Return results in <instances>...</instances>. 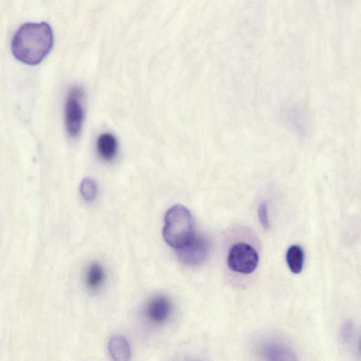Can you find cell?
<instances>
[{
	"label": "cell",
	"instance_id": "obj_7",
	"mask_svg": "<svg viewBox=\"0 0 361 361\" xmlns=\"http://www.w3.org/2000/svg\"><path fill=\"white\" fill-rule=\"evenodd\" d=\"M108 348L114 360L125 361L130 360L131 349L128 340L123 336L114 335L109 339Z\"/></svg>",
	"mask_w": 361,
	"mask_h": 361
},
{
	"label": "cell",
	"instance_id": "obj_1",
	"mask_svg": "<svg viewBox=\"0 0 361 361\" xmlns=\"http://www.w3.org/2000/svg\"><path fill=\"white\" fill-rule=\"evenodd\" d=\"M54 44L51 27L45 23H27L14 34L11 51L16 59L28 65L39 63Z\"/></svg>",
	"mask_w": 361,
	"mask_h": 361
},
{
	"label": "cell",
	"instance_id": "obj_3",
	"mask_svg": "<svg viewBox=\"0 0 361 361\" xmlns=\"http://www.w3.org/2000/svg\"><path fill=\"white\" fill-rule=\"evenodd\" d=\"M84 91L79 86L69 90L65 104V123L68 134L76 137L80 132L84 118L82 101Z\"/></svg>",
	"mask_w": 361,
	"mask_h": 361
},
{
	"label": "cell",
	"instance_id": "obj_6",
	"mask_svg": "<svg viewBox=\"0 0 361 361\" xmlns=\"http://www.w3.org/2000/svg\"><path fill=\"white\" fill-rule=\"evenodd\" d=\"M171 311V305L164 296H157L151 300L146 308L147 317L154 323L160 324L166 320Z\"/></svg>",
	"mask_w": 361,
	"mask_h": 361
},
{
	"label": "cell",
	"instance_id": "obj_5",
	"mask_svg": "<svg viewBox=\"0 0 361 361\" xmlns=\"http://www.w3.org/2000/svg\"><path fill=\"white\" fill-rule=\"evenodd\" d=\"M209 247V243L207 238L194 233L185 245L177 249L178 257L187 265H199L207 258Z\"/></svg>",
	"mask_w": 361,
	"mask_h": 361
},
{
	"label": "cell",
	"instance_id": "obj_11",
	"mask_svg": "<svg viewBox=\"0 0 361 361\" xmlns=\"http://www.w3.org/2000/svg\"><path fill=\"white\" fill-rule=\"evenodd\" d=\"M80 190L81 195L86 201H92L97 193V183L90 178H85L80 183Z\"/></svg>",
	"mask_w": 361,
	"mask_h": 361
},
{
	"label": "cell",
	"instance_id": "obj_12",
	"mask_svg": "<svg viewBox=\"0 0 361 361\" xmlns=\"http://www.w3.org/2000/svg\"><path fill=\"white\" fill-rule=\"evenodd\" d=\"M266 350L270 359L274 357L273 360H278V357H279V359L283 360L282 356H287L290 354V351L281 345H269Z\"/></svg>",
	"mask_w": 361,
	"mask_h": 361
},
{
	"label": "cell",
	"instance_id": "obj_8",
	"mask_svg": "<svg viewBox=\"0 0 361 361\" xmlns=\"http://www.w3.org/2000/svg\"><path fill=\"white\" fill-rule=\"evenodd\" d=\"M97 148L102 159L110 161L116 154L118 148L116 139L110 133H102L97 139Z\"/></svg>",
	"mask_w": 361,
	"mask_h": 361
},
{
	"label": "cell",
	"instance_id": "obj_9",
	"mask_svg": "<svg viewBox=\"0 0 361 361\" xmlns=\"http://www.w3.org/2000/svg\"><path fill=\"white\" fill-rule=\"evenodd\" d=\"M288 267L293 274H299L303 268L305 254L302 248L298 245H290L286 255Z\"/></svg>",
	"mask_w": 361,
	"mask_h": 361
},
{
	"label": "cell",
	"instance_id": "obj_4",
	"mask_svg": "<svg viewBox=\"0 0 361 361\" xmlns=\"http://www.w3.org/2000/svg\"><path fill=\"white\" fill-rule=\"evenodd\" d=\"M258 262V253L250 245L238 243L231 247L227 257L228 267L231 270L249 274L256 269Z\"/></svg>",
	"mask_w": 361,
	"mask_h": 361
},
{
	"label": "cell",
	"instance_id": "obj_13",
	"mask_svg": "<svg viewBox=\"0 0 361 361\" xmlns=\"http://www.w3.org/2000/svg\"><path fill=\"white\" fill-rule=\"evenodd\" d=\"M259 220L264 229L269 228V220L268 215V205L267 202H262L258 207Z\"/></svg>",
	"mask_w": 361,
	"mask_h": 361
},
{
	"label": "cell",
	"instance_id": "obj_2",
	"mask_svg": "<svg viewBox=\"0 0 361 361\" xmlns=\"http://www.w3.org/2000/svg\"><path fill=\"white\" fill-rule=\"evenodd\" d=\"M162 235L171 247L178 249L194 235V219L190 212L181 204L171 207L165 214Z\"/></svg>",
	"mask_w": 361,
	"mask_h": 361
},
{
	"label": "cell",
	"instance_id": "obj_10",
	"mask_svg": "<svg viewBox=\"0 0 361 361\" xmlns=\"http://www.w3.org/2000/svg\"><path fill=\"white\" fill-rule=\"evenodd\" d=\"M105 278L104 271L98 263H92L86 274V284L92 290H98L103 284Z\"/></svg>",
	"mask_w": 361,
	"mask_h": 361
}]
</instances>
